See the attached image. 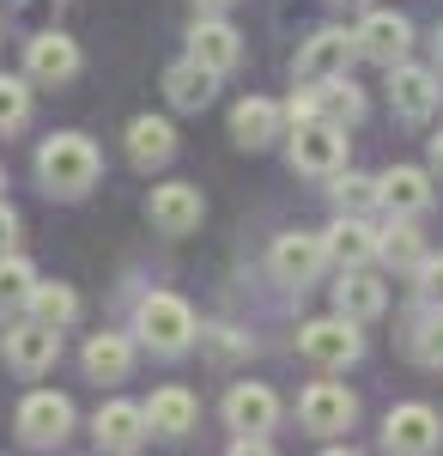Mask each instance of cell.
<instances>
[{"label": "cell", "mask_w": 443, "mask_h": 456, "mask_svg": "<svg viewBox=\"0 0 443 456\" xmlns=\"http://www.w3.org/2000/svg\"><path fill=\"white\" fill-rule=\"evenodd\" d=\"M322 238H328V256H334L341 268H365L371 256H383V232H371V225H365V219H352V213H341Z\"/></svg>", "instance_id": "ac0fdd59"}, {"label": "cell", "mask_w": 443, "mask_h": 456, "mask_svg": "<svg viewBox=\"0 0 443 456\" xmlns=\"http://www.w3.org/2000/svg\"><path fill=\"white\" fill-rule=\"evenodd\" d=\"M438 73L431 68H407V61H401V68H389V104H395V116H401V122H425V116H431V110H438Z\"/></svg>", "instance_id": "5bb4252c"}, {"label": "cell", "mask_w": 443, "mask_h": 456, "mask_svg": "<svg viewBox=\"0 0 443 456\" xmlns=\"http://www.w3.org/2000/svg\"><path fill=\"white\" fill-rule=\"evenodd\" d=\"M316 98H322V122H334V128H352V122L365 116V92H358L346 73H341V79H322Z\"/></svg>", "instance_id": "484cf974"}, {"label": "cell", "mask_w": 443, "mask_h": 456, "mask_svg": "<svg viewBox=\"0 0 443 456\" xmlns=\"http://www.w3.org/2000/svg\"><path fill=\"white\" fill-rule=\"evenodd\" d=\"M358 55V37H346V31H316L298 49V61H292V73H298V86H322V79H341L346 73V61Z\"/></svg>", "instance_id": "52a82bcc"}, {"label": "cell", "mask_w": 443, "mask_h": 456, "mask_svg": "<svg viewBox=\"0 0 443 456\" xmlns=\"http://www.w3.org/2000/svg\"><path fill=\"white\" fill-rule=\"evenodd\" d=\"M31 292H36L31 262L6 249V256H0V316H6V311H31Z\"/></svg>", "instance_id": "4316f807"}, {"label": "cell", "mask_w": 443, "mask_h": 456, "mask_svg": "<svg viewBox=\"0 0 443 456\" xmlns=\"http://www.w3.org/2000/svg\"><path fill=\"white\" fill-rule=\"evenodd\" d=\"M438 61H443V31H438Z\"/></svg>", "instance_id": "8d00e7d4"}, {"label": "cell", "mask_w": 443, "mask_h": 456, "mask_svg": "<svg viewBox=\"0 0 443 456\" xmlns=\"http://www.w3.org/2000/svg\"><path fill=\"white\" fill-rule=\"evenodd\" d=\"M134 329L152 353H189L195 347V311L176 292H146L134 311Z\"/></svg>", "instance_id": "7a4b0ae2"}, {"label": "cell", "mask_w": 443, "mask_h": 456, "mask_svg": "<svg viewBox=\"0 0 443 456\" xmlns=\"http://www.w3.org/2000/svg\"><path fill=\"white\" fill-rule=\"evenodd\" d=\"M341 165H346V128H334V122H304L298 141H292V171L334 176Z\"/></svg>", "instance_id": "9c48e42d"}, {"label": "cell", "mask_w": 443, "mask_h": 456, "mask_svg": "<svg viewBox=\"0 0 443 456\" xmlns=\"http://www.w3.org/2000/svg\"><path fill=\"white\" fill-rule=\"evenodd\" d=\"M25 68H31L36 86H68L73 73H79V43L68 31H43L25 43Z\"/></svg>", "instance_id": "4fadbf2b"}, {"label": "cell", "mask_w": 443, "mask_h": 456, "mask_svg": "<svg viewBox=\"0 0 443 456\" xmlns=\"http://www.w3.org/2000/svg\"><path fill=\"white\" fill-rule=\"evenodd\" d=\"M134 371V341L128 335H116V329H103L85 341V378L92 384H122Z\"/></svg>", "instance_id": "d6986e66"}, {"label": "cell", "mask_w": 443, "mask_h": 456, "mask_svg": "<svg viewBox=\"0 0 443 456\" xmlns=\"http://www.w3.org/2000/svg\"><path fill=\"white\" fill-rule=\"evenodd\" d=\"M298 420H304V432H316V438H334V432H346V426L358 420V402H352L346 384H310L304 395H298Z\"/></svg>", "instance_id": "ba28073f"}, {"label": "cell", "mask_w": 443, "mask_h": 456, "mask_svg": "<svg viewBox=\"0 0 443 456\" xmlns=\"http://www.w3.org/2000/svg\"><path fill=\"white\" fill-rule=\"evenodd\" d=\"M431 171L443 176V134H438V141H431Z\"/></svg>", "instance_id": "e575fe53"}, {"label": "cell", "mask_w": 443, "mask_h": 456, "mask_svg": "<svg viewBox=\"0 0 443 456\" xmlns=\"http://www.w3.org/2000/svg\"><path fill=\"white\" fill-rule=\"evenodd\" d=\"M146 420H152L158 438H182V432H195L201 408H195V395H189L182 384H171V389H158V395L146 402Z\"/></svg>", "instance_id": "603a6c76"}, {"label": "cell", "mask_w": 443, "mask_h": 456, "mask_svg": "<svg viewBox=\"0 0 443 456\" xmlns=\"http://www.w3.org/2000/svg\"><path fill=\"white\" fill-rule=\"evenodd\" d=\"M12 244H19V213H12L6 201H0V256H6Z\"/></svg>", "instance_id": "836d02e7"}, {"label": "cell", "mask_w": 443, "mask_h": 456, "mask_svg": "<svg viewBox=\"0 0 443 456\" xmlns=\"http://www.w3.org/2000/svg\"><path fill=\"white\" fill-rule=\"evenodd\" d=\"M328 195H334V208L341 213H358V208H371V201H383V195H376V176H358V171H334V189H328Z\"/></svg>", "instance_id": "4dcf8cb0"}, {"label": "cell", "mask_w": 443, "mask_h": 456, "mask_svg": "<svg viewBox=\"0 0 443 456\" xmlns=\"http://www.w3.org/2000/svg\"><path fill=\"white\" fill-rule=\"evenodd\" d=\"M279 122H286L279 104H268V98H243V104L231 110V141H238L243 152H262V146L279 141Z\"/></svg>", "instance_id": "2e32d148"}, {"label": "cell", "mask_w": 443, "mask_h": 456, "mask_svg": "<svg viewBox=\"0 0 443 456\" xmlns=\"http://www.w3.org/2000/svg\"><path fill=\"white\" fill-rule=\"evenodd\" d=\"M273 281L279 286H310L322 274V262H328V238H310V232H286V238H273Z\"/></svg>", "instance_id": "30bf717a"}, {"label": "cell", "mask_w": 443, "mask_h": 456, "mask_svg": "<svg viewBox=\"0 0 443 456\" xmlns=\"http://www.w3.org/2000/svg\"><path fill=\"white\" fill-rule=\"evenodd\" d=\"M383 256H389V262H401V268H419V262H425L419 232H413L407 219H389V232H383Z\"/></svg>", "instance_id": "1f68e13d"}, {"label": "cell", "mask_w": 443, "mask_h": 456, "mask_svg": "<svg viewBox=\"0 0 443 456\" xmlns=\"http://www.w3.org/2000/svg\"><path fill=\"white\" fill-rule=\"evenodd\" d=\"M61 359V329H49V322H12L6 329V365L12 371H25V378H36V371H49Z\"/></svg>", "instance_id": "8fae6325"}, {"label": "cell", "mask_w": 443, "mask_h": 456, "mask_svg": "<svg viewBox=\"0 0 443 456\" xmlns=\"http://www.w3.org/2000/svg\"><path fill=\"white\" fill-rule=\"evenodd\" d=\"M195 6H201V12H219V6H231V0H195Z\"/></svg>", "instance_id": "d590c367"}, {"label": "cell", "mask_w": 443, "mask_h": 456, "mask_svg": "<svg viewBox=\"0 0 443 456\" xmlns=\"http://www.w3.org/2000/svg\"><path fill=\"white\" fill-rule=\"evenodd\" d=\"M352 37H358V55H365V61L401 68V61H407V43H413V25L401 19V12H371Z\"/></svg>", "instance_id": "7c38bea8"}, {"label": "cell", "mask_w": 443, "mask_h": 456, "mask_svg": "<svg viewBox=\"0 0 443 456\" xmlns=\"http://www.w3.org/2000/svg\"><path fill=\"white\" fill-rule=\"evenodd\" d=\"M376 195H383L389 213H425L431 208V176L413 171V165H395V171L376 176Z\"/></svg>", "instance_id": "7402d4cb"}, {"label": "cell", "mask_w": 443, "mask_h": 456, "mask_svg": "<svg viewBox=\"0 0 443 456\" xmlns=\"http://www.w3.org/2000/svg\"><path fill=\"white\" fill-rule=\"evenodd\" d=\"M25 122H31V92H25V79L0 73V134H19Z\"/></svg>", "instance_id": "f1b7e54d"}, {"label": "cell", "mask_w": 443, "mask_h": 456, "mask_svg": "<svg viewBox=\"0 0 443 456\" xmlns=\"http://www.w3.org/2000/svg\"><path fill=\"white\" fill-rule=\"evenodd\" d=\"M413 359H419V365H431V371H443V305H431L425 322L413 329Z\"/></svg>", "instance_id": "f546056e"}, {"label": "cell", "mask_w": 443, "mask_h": 456, "mask_svg": "<svg viewBox=\"0 0 443 456\" xmlns=\"http://www.w3.org/2000/svg\"><path fill=\"white\" fill-rule=\"evenodd\" d=\"M31 316L36 322H49V329H68L73 316H79V298H73V286H43L36 281V292H31Z\"/></svg>", "instance_id": "83f0119b"}, {"label": "cell", "mask_w": 443, "mask_h": 456, "mask_svg": "<svg viewBox=\"0 0 443 456\" xmlns=\"http://www.w3.org/2000/svg\"><path fill=\"white\" fill-rule=\"evenodd\" d=\"M146 219H152L158 238H189V232H201L206 201H201L195 183H158L152 201H146Z\"/></svg>", "instance_id": "277c9868"}, {"label": "cell", "mask_w": 443, "mask_h": 456, "mask_svg": "<svg viewBox=\"0 0 443 456\" xmlns=\"http://www.w3.org/2000/svg\"><path fill=\"white\" fill-rule=\"evenodd\" d=\"M171 152H176V128L165 116H134V122H128V159H134L140 171L165 165Z\"/></svg>", "instance_id": "cb8c5ba5"}, {"label": "cell", "mask_w": 443, "mask_h": 456, "mask_svg": "<svg viewBox=\"0 0 443 456\" xmlns=\"http://www.w3.org/2000/svg\"><path fill=\"white\" fill-rule=\"evenodd\" d=\"M189 55L206 61V68H219V73H231L243 61V37L231 31L225 19H201V25L189 31Z\"/></svg>", "instance_id": "44dd1931"}, {"label": "cell", "mask_w": 443, "mask_h": 456, "mask_svg": "<svg viewBox=\"0 0 443 456\" xmlns=\"http://www.w3.org/2000/svg\"><path fill=\"white\" fill-rule=\"evenodd\" d=\"M225 420H231V432H268V426L279 420V395H273L268 384H231Z\"/></svg>", "instance_id": "e0dca14e"}, {"label": "cell", "mask_w": 443, "mask_h": 456, "mask_svg": "<svg viewBox=\"0 0 443 456\" xmlns=\"http://www.w3.org/2000/svg\"><path fill=\"white\" fill-rule=\"evenodd\" d=\"M358 329H352V316H316V322H304L298 329V353H304L310 365H322V371H341V365H352L358 359Z\"/></svg>", "instance_id": "3957f363"}, {"label": "cell", "mask_w": 443, "mask_h": 456, "mask_svg": "<svg viewBox=\"0 0 443 456\" xmlns=\"http://www.w3.org/2000/svg\"><path fill=\"white\" fill-rule=\"evenodd\" d=\"M92 432H98L103 451H140L146 432H152V420H146V408H134V402H103Z\"/></svg>", "instance_id": "9a60e30c"}, {"label": "cell", "mask_w": 443, "mask_h": 456, "mask_svg": "<svg viewBox=\"0 0 443 456\" xmlns=\"http://www.w3.org/2000/svg\"><path fill=\"white\" fill-rule=\"evenodd\" d=\"M413 281H419V298H425V305H443V256H425V262L413 268Z\"/></svg>", "instance_id": "d6a6232c"}, {"label": "cell", "mask_w": 443, "mask_h": 456, "mask_svg": "<svg viewBox=\"0 0 443 456\" xmlns=\"http://www.w3.org/2000/svg\"><path fill=\"white\" fill-rule=\"evenodd\" d=\"M213 86H219V68H206V61H176V68H165V98H171L176 110H206L213 104Z\"/></svg>", "instance_id": "ffe728a7"}, {"label": "cell", "mask_w": 443, "mask_h": 456, "mask_svg": "<svg viewBox=\"0 0 443 456\" xmlns=\"http://www.w3.org/2000/svg\"><path fill=\"white\" fill-rule=\"evenodd\" d=\"M98 171H103V159L85 134H55V141H43V152H36V183L55 201H79L98 183Z\"/></svg>", "instance_id": "6da1fadb"}, {"label": "cell", "mask_w": 443, "mask_h": 456, "mask_svg": "<svg viewBox=\"0 0 443 456\" xmlns=\"http://www.w3.org/2000/svg\"><path fill=\"white\" fill-rule=\"evenodd\" d=\"M383 305H389V292H383V281H376V274H365V268H352V274L334 286V311L352 316V322L383 316Z\"/></svg>", "instance_id": "d4e9b609"}, {"label": "cell", "mask_w": 443, "mask_h": 456, "mask_svg": "<svg viewBox=\"0 0 443 456\" xmlns=\"http://www.w3.org/2000/svg\"><path fill=\"white\" fill-rule=\"evenodd\" d=\"M19 438L36 444V451H49V444H61L73 432V402L68 395H55V389H31L25 402H19Z\"/></svg>", "instance_id": "5b68a950"}, {"label": "cell", "mask_w": 443, "mask_h": 456, "mask_svg": "<svg viewBox=\"0 0 443 456\" xmlns=\"http://www.w3.org/2000/svg\"><path fill=\"white\" fill-rule=\"evenodd\" d=\"M443 444V420L425 408V402H401V408H389V420H383V451H407V456H425Z\"/></svg>", "instance_id": "8992f818"}]
</instances>
